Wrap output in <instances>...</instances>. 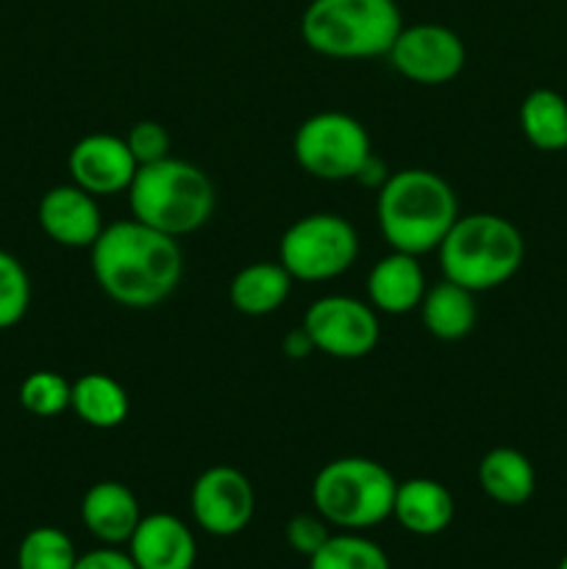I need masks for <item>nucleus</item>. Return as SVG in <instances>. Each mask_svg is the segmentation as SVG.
<instances>
[{"mask_svg": "<svg viewBox=\"0 0 567 569\" xmlns=\"http://www.w3.org/2000/svg\"><path fill=\"white\" fill-rule=\"evenodd\" d=\"M89 253L100 292L126 309H156L176 292L183 276L178 239L145 226L137 217L109 222Z\"/></svg>", "mask_w": 567, "mask_h": 569, "instance_id": "obj_1", "label": "nucleus"}, {"mask_svg": "<svg viewBox=\"0 0 567 569\" xmlns=\"http://www.w3.org/2000/svg\"><path fill=\"white\" fill-rule=\"evenodd\" d=\"M376 214L384 242L420 259L442 244L459 217V200L439 172L406 167L389 172L378 189Z\"/></svg>", "mask_w": 567, "mask_h": 569, "instance_id": "obj_2", "label": "nucleus"}, {"mask_svg": "<svg viewBox=\"0 0 567 569\" xmlns=\"http://www.w3.org/2000/svg\"><path fill=\"white\" fill-rule=\"evenodd\" d=\"M437 253L442 278L470 292H489L517 276L526 259V239L506 217L476 211L456 217Z\"/></svg>", "mask_w": 567, "mask_h": 569, "instance_id": "obj_3", "label": "nucleus"}, {"mask_svg": "<svg viewBox=\"0 0 567 569\" xmlns=\"http://www.w3.org/2000/svg\"><path fill=\"white\" fill-rule=\"evenodd\" d=\"M128 203L139 222L178 239L200 231L211 220L217 192L198 164L167 156L139 167L128 187Z\"/></svg>", "mask_w": 567, "mask_h": 569, "instance_id": "obj_4", "label": "nucleus"}, {"mask_svg": "<svg viewBox=\"0 0 567 569\" xmlns=\"http://www.w3.org/2000/svg\"><path fill=\"white\" fill-rule=\"evenodd\" d=\"M404 28L395 0H311L300 17V39L317 56L359 61L387 56Z\"/></svg>", "mask_w": 567, "mask_h": 569, "instance_id": "obj_5", "label": "nucleus"}, {"mask_svg": "<svg viewBox=\"0 0 567 569\" xmlns=\"http://www.w3.org/2000/svg\"><path fill=\"white\" fill-rule=\"evenodd\" d=\"M395 489L398 481L381 461L342 456L317 470L311 481V503L328 526L365 531L392 517Z\"/></svg>", "mask_w": 567, "mask_h": 569, "instance_id": "obj_6", "label": "nucleus"}, {"mask_svg": "<svg viewBox=\"0 0 567 569\" xmlns=\"http://www.w3.org/2000/svg\"><path fill=\"white\" fill-rule=\"evenodd\" d=\"M359 256V233L342 214L315 211L295 220L278 242V261L292 281L320 283L339 278Z\"/></svg>", "mask_w": 567, "mask_h": 569, "instance_id": "obj_7", "label": "nucleus"}, {"mask_svg": "<svg viewBox=\"0 0 567 569\" xmlns=\"http://www.w3.org/2000/svg\"><path fill=\"white\" fill-rule=\"evenodd\" d=\"M300 170L317 181H354L372 150L370 133L345 111H317L306 117L292 139Z\"/></svg>", "mask_w": 567, "mask_h": 569, "instance_id": "obj_8", "label": "nucleus"}, {"mask_svg": "<svg viewBox=\"0 0 567 569\" xmlns=\"http://www.w3.org/2000/svg\"><path fill=\"white\" fill-rule=\"evenodd\" d=\"M304 331L309 333L317 353L356 361L378 348L381 322L378 311L365 300L350 295H326L306 309Z\"/></svg>", "mask_w": 567, "mask_h": 569, "instance_id": "obj_9", "label": "nucleus"}, {"mask_svg": "<svg viewBox=\"0 0 567 569\" xmlns=\"http://www.w3.org/2000/svg\"><path fill=\"white\" fill-rule=\"evenodd\" d=\"M387 59L406 81L439 87L454 81L465 70L467 48L454 28L439 22H417L400 28Z\"/></svg>", "mask_w": 567, "mask_h": 569, "instance_id": "obj_10", "label": "nucleus"}, {"mask_svg": "<svg viewBox=\"0 0 567 569\" xmlns=\"http://www.w3.org/2000/svg\"><path fill=\"white\" fill-rule=\"evenodd\" d=\"M189 509L200 531L228 539L250 526L256 511V495L248 476L237 467L217 465L200 472L189 492Z\"/></svg>", "mask_w": 567, "mask_h": 569, "instance_id": "obj_11", "label": "nucleus"}, {"mask_svg": "<svg viewBox=\"0 0 567 569\" xmlns=\"http://www.w3.org/2000/svg\"><path fill=\"white\" fill-rule=\"evenodd\" d=\"M67 170L76 187L94 198L128 192L139 164L128 150L126 137L115 133H87L72 144L67 156Z\"/></svg>", "mask_w": 567, "mask_h": 569, "instance_id": "obj_12", "label": "nucleus"}, {"mask_svg": "<svg viewBox=\"0 0 567 569\" xmlns=\"http://www.w3.org/2000/svg\"><path fill=\"white\" fill-rule=\"evenodd\" d=\"M37 222L50 242L61 248H92L103 231L98 198L76 183H59L42 194L37 206Z\"/></svg>", "mask_w": 567, "mask_h": 569, "instance_id": "obj_13", "label": "nucleus"}, {"mask_svg": "<svg viewBox=\"0 0 567 569\" xmlns=\"http://www.w3.org/2000/svg\"><path fill=\"white\" fill-rule=\"evenodd\" d=\"M128 556L137 569H192L198 561V542L187 522L156 511L139 520L128 539Z\"/></svg>", "mask_w": 567, "mask_h": 569, "instance_id": "obj_14", "label": "nucleus"}, {"mask_svg": "<svg viewBox=\"0 0 567 569\" xmlns=\"http://www.w3.org/2000/svg\"><path fill=\"white\" fill-rule=\"evenodd\" d=\"M139 520H142L139 500L126 483L98 481L83 492L81 522L100 545H111V548L128 545Z\"/></svg>", "mask_w": 567, "mask_h": 569, "instance_id": "obj_15", "label": "nucleus"}, {"mask_svg": "<svg viewBox=\"0 0 567 569\" xmlns=\"http://www.w3.org/2000/svg\"><path fill=\"white\" fill-rule=\"evenodd\" d=\"M426 289V272L417 256L400 253V250L378 259L367 276V300L381 315L404 317L420 309Z\"/></svg>", "mask_w": 567, "mask_h": 569, "instance_id": "obj_16", "label": "nucleus"}, {"mask_svg": "<svg viewBox=\"0 0 567 569\" xmlns=\"http://www.w3.org/2000/svg\"><path fill=\"white\" fill-rule=\"evenodd\" d=\"M456 503L448 487L434 478H409L395 489L392 517L415 537H437L454 522Z\"/></svg>", "mask_w": 567, "mask_h": 569, "instance_id": "obj_17", "label": "nucleus"}, {"mask_svg": "<svg viewBox=\"0 0 567 569\" xmlns=\"http://www.w3.org/2000/svg\"><path fill=\"white\" fill-rule=\"evenodd\" d=\"M420 320L422 328L439 342H459L476 328V292L442 278L422 295Z\"/></svg>", "mask_w": 567, "mask_h": 569, "instance_id": "obj_18", "label": "nucleus"}, {"mask_svg": "<svg viewBox=\"0 0 567 569\" xmlns=\"http://www.w3.org/2000/svg\"><path fill=\"white\" fill-rule=\"evenodd\" d=\"M292 283V276L284 270L281 261H253L231 278L228 300L239 315L267 317L287 303Z\"/></svg>", "mask_w": 567, "mask_h": 569, "instance_id": "obj_19", "label": "nucleus"}, {"mask_svg": "<svg viewBox=\"0 0 567 569\" xmlns=\"http://www.w3.org/2000/svg\"><path fill=\"white\" fill-rule=\"evenodd\" d=\"M478 487L498 506H523L537 489V472L520 450L493 448L478 461Z\"/></svg>", "mask_w": 567, "mask_h": 569, "instance_id": "obj_20", "label": "nucleus"}, {"mask_svg": "<svg viewBox=\"0 0 567 569\" xmlns=\"http://www.w3.org/2000/svg\"><path fill=\"white\" fill-rule=\"evenodd\" d=\"M70 409L76 411L83 426L111 431L128 420L131 398L117 378L106 376V372H87L72 381Z\"/></svg>", "mask_w": 567, "mask_h": 569, "instance_id": "obj_21", "label": "nucleus"}, {"mask_svg": "<svg viewBox=\"0 0 567 569\" xmlns=\"http://www.w3.org/2000/svg\"><path fill=\"white\" fill-rule=\"evenodd\" d=\"M520 131L537 150H567V100L554 89H534L520 103Z\"/></svg>", "mask_w": 567, "mask_h": 569, "instance_id": "obj_22", "label": "nucleus"}, {"mask_svg": "<svg viewBox=\"0 0 567 569\" xmlns=\"http://www.w3.org/2000/svg\"><path fill=\"white\" fill-rule=\"evenodd\" d=\"M309 569H389V559L381 545L348 531L331 533L309 559Z\"/></svg>", "mask_w": 567, "mask_h": 569, "instance_id": "obj_23", "label": "nucleus"}, {"mask_svg": "<svg viewBox=\"0 0 567 569\" xmlns=\"http://www.w3.org/2000/svg\"><path fill=\"white\" fill-rule=\"evenodd\" d=\"M76 561L72 539L53 526L31 528L17 548V569H72Z\"/></svg>", "mask_w": 567, "mask_h": 569, "instance_id": "obj_24", "label": "nucleus"}, {"mask_svg": "<svg viewBox=\"0 0 567 569\" xmlns=\"http://www.w3.org/2000/svg\"><path fill=\"white\" fill-rule=\"evenodd\" d=\"M17 398L28 415L50 420V417H59L61 411L70 409L72 383L53 370H37L22 378Z\"/></svg>", "mask_w": 567, "mask_h": 569, "instance_id": "obj_25", "label": "nucleus"}, {"mask_svg": "<svg viewBox=\"0 0 567 569\" xmlns=\"http://www.w3.org/2000/svg\"><path fill=\"white\" fill-rule=\"evenodd\" d=\"M31 306V278L22 261L0 248V331L14 328Z\"/></svg>", "mask_w": 567, "mask_h": 569, "instance_id": "obj_26", "label": "nucleus"}, {"mask_svg": "<svg viewBox=\"0 0 567 569\" xmlns=\"http://www.w3.org/2000/svg\"><path fill=\"white\" fill-rule=\"evenodd\" d=\"M126 142H128V150H131V156L137 159L139 167L153 164V161H161V159H167V156H172L170 153L172 150L170 131H167V128L156 120L133 122L126 133Z\"/></svg>", "mask_w": 567, "mask_h": 569, "instance_id": "obj_27", "label": "nucleus"}, {"mask_svg": "<svg viewBox=\"0 0 567 569\" xmlns=\"http://www.w3.org/2000/svg\"><path fill=\"white\" fill-rule=\"evenodd\" d=\"M284 533H287L289 548H292L295 553L306 556V559H311V556L326 545V539L331 537L328 522L322 520L317 511L315 515H295L292 520L287 522V528H284Z\"/></svg>", "mask_w": 567, "mask_h": 569, "instance_id": "obj_28", "label": "nucleus"}, {"mask_svg": "<svg viewBox=\"0 0 567 569\" xmlns=\"http://www.w3.org/2000/svg\"><path fill=\"white\" fill-rule=\"evenodd\" d=\"M72 569H137V565H133L131 556L122 553L120 548L103 545V548L78 556L76 567Z\"/></svg>", "mask_w": 567, "mask_h": 569, "instance_id": "obj_29", "label": "nucleus"}, {"mask_svg": "<svg viewBox=\"0 0 567 569\" xmlns=\"http://www.w3.org/2000/svg\"><path fill=\"white\" fill-rule=\"evenodd\" d=\"M387 178H389L387 164H384V161L378 159L376 153H372L370 159L365 161V167H361L359 176H356L354 181H359L361 187H376V189H381L384 183H387Z\"/></svg>", "mask_w": 567, "mask_h": 569, "instance_id": "obj_30", "label": "nucleus"}, {"mask_svg": "<svg viewBox=\"0 0 567 569\" xmlns=\"http://www.w3.org/2000/svg\"><path fill=\"white\" fill-rule=\"evenodd\" d=\"M281 348H284V353L289 356V359H306V356L315 350V345H311L309 333H306L304 326H300V328H295V331H289L287 337H284Z\"/></svg>", "mask_w": 567, "mask_h": 569, "instance_id": "obj_31", "label": "nucleus"}, {"mask_svg": "<svg viewBox=\"0 0 567 569\" xmlns=\"http://www.w3.org/2000/svg\"><path fill=\"white\" fill-rule=\"evenodd\" d=\"M556 569H567V556H565V559L559 561V567H556Z\"/></svg>", "mask_w": 567, "mask_h": 569, "instance_id": "obj_32", "label": "nucleus"}]
</instances>
